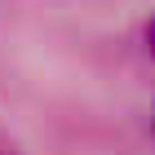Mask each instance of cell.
<instances>
[{"instance_id":"6da1fadb","label":"cell","mask_w":155,"mask_h":155,"mask_svg":"<svg viewBox=\"0 0 155 155\" xmlns=\"http://www.w3.org/2000/svg\"><path fill=\"white\" fill-rule=\"evenodd\" d=\"M146 49H151V53H155V18H151V22H146Z\"/></svg>"}]
</instances>
